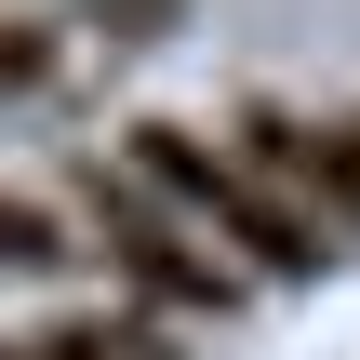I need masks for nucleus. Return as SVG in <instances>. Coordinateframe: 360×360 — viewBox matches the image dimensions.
Wrapping results in <instances>:
<instances>
[{
	"instance_id": "1",
	"label": "nucleus",
	"mask_w": 360,
	"mask_h": 360,
	"mask_svg": "<svg viewBox=\"0 0 360 360\" xmlns=\"http://www.w3.org/2000/svg\"><path fill=\"white\" fill-rule=\"evenodd\" d=\"M120 160H134L214 254H240L254 281H321V240H334V227H321L281 174H254L240 147H214L200 120H160V107H147V120H120Z\"/></svg>"
},
{
	"instance_id": "2",
	"label": "nucleus",
	"mask_w": 360,
	"mask_h": 360,
	"mask_svg": "<svg viewBox=\"0 0 360 360\" xmlns=\"http://www.w3.org/2000/svg\"><path fill=\"white\" fill-rule=\"evenodd\" d=\"M67 200H80V240H94V267L120 281V307H147V321H227V307L254 294V267L200 254V227H187L134 160H80Z\"/></svg>"
},
{
	"instance_id": "3",
	"label": "nucleus",
	"mask_w": 360,
	"mask_h": 360,
	"mask_svg": "<svg viewBox=\"0 0 360 360\" xmlns=\"http://www.w3.org/2000/svg\"><path fill=\"white\" fill-rule=\"evenodd\" d=\"M227 147L254 160V174H281L321 227H360V120H307V107H281V94H254L240 120H227Z\"/></svg>"
},
{
	"instance_id": "4",
	"label": "nucleus",
	"mask_w": 360,
	"mask_h": 360,
	"mask_svg": "<svg viewBox=\"0 0 360 360\" xmlns=\"http://www.w3.org/2000/svg\"><path fill=\"white\" fill-rule=\"evenodd\" d=\"M0 360H174V321H147V307H67V321H27Z\"/></svg>"
},
{
	"instance_id": "5",
	"label": "nucleus",
	"mask_w": 360,
	"mask_h": 360,
	"mask_svg": "<svg viewBox=\"0 0 360 360\" xmlns=\"http://www.w3.org/2000/svg\"><path fill=\"white\" fill-rule=\"evenodd\" d=\"M0 267H13V281H53V267H67V214H53V187H13V200H0Z\"/></svg>"
},
{
	"instance_id": "6",
	"label": "nucleus",
	"mask_w": 360,
	"mask_h": 360,
	"mask_svg": "<svg viewBox=\"0 0 360 360\" xmlns=\"http://www.w3.org/2000/svg\"><path fill=\"white\" fill-rule=\"evenodd\" d=\"M53 80H67V27H53V13H27V27H13V107L40 120V107H53Z\"/></svg>"
},
{
	"instance_id": "7",
	"label": "nucleus",
	"mask_w": 360,
	"mask_h": 360,
	"mask_svg": "<svg viewBox=\"0 0 360 360\" xmlns=\"http://www.w3.org/2000/svg\"><path fill=\"white\" fill-rule=\"evenodd\" d=\"M187 0H80V27H94V53H147L160 27H174Z\"/></svg>"
}]
</instances>
